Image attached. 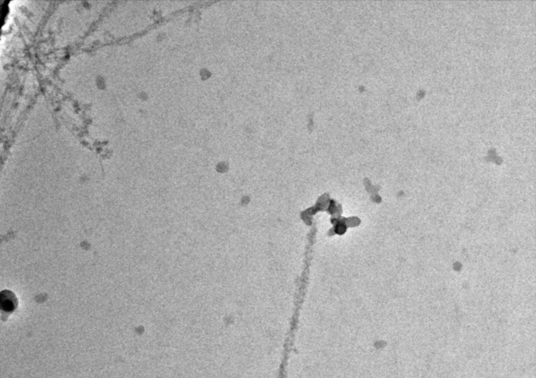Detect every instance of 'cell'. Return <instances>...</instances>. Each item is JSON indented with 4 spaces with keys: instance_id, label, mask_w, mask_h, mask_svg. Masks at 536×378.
<instances>
[{
    "instance_id": "obj_1",
    "label": "cell",
    "mask_w": 536,
    "mask_h": 378,
    "mask_svg": "<svg viewBox=\"0 0 536 378\" xmlns=\"http://www.w3.org/2000/svg\"><path fill=\"white\" fill-rule=\"evenodd\" d=\"M0 305L2 311L6 313H11L17 307L18 300L13 292L3 290L0 295Z\"/></svg>"
}]
</instances>
